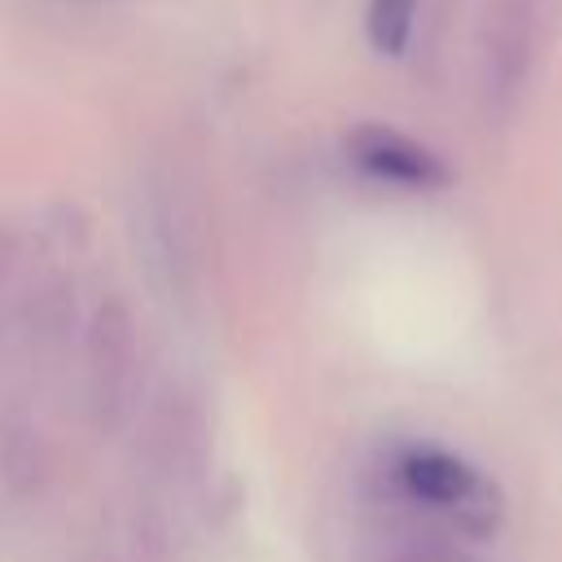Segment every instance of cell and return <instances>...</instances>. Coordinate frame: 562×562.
Here are the masks:
<instances>
[{
  "instance_id": "cell-2",
  "label": "cell",
  "mask_w": 562,
  "mask_h": 562,
  "mask_svg": "<svg viewBox=\"0 0 562 562\" xmlns=\"http://www.w3.org/2000/svg\"><path fill=\"white\" fill-rule=\"evenodd\" d=\"M347 154H351V162H356L364 176H373V180H382V184H400V189H443V184L452 180L448 162H443L435 149H426L422 140H413V136H404V132H395V127H386V123H360V127H351Z\"/></svg>"
},
{
  "instance_id": "cell-6",
  "label": "cell",
  "mask_w": 562,
  "mask_h": 562,
  "mask_svg": "<svg viewBox=\"0 0 562 562\" xmlns=\"http://www.w3.org/2000/svg\"><path fill=\"white\" fill-rule=\"evenodd\" d=\"M9 268H13V241H9V233H0V290H4Z\"/></svg>"
},
{
  "instance_id": "cell-3",
  "label": "cell",
  "mask_w": 562,
  "mask_h": 562,
  "mask_svg": "<svg viewBox=\"0 0 562 562\" xmlns=\"http://www.w3.org/2000/svg\"><path fill=\"white\" fill-rule=\"evenodd\" d=\"M132 373H136V329L123 303H105L88 329V395H92V413L105 426L119 422Z\"/></svg>"
},
{
  "instance_id": "cell-4",
  "label": "cell",
  "mask_w": 562,
  "mask_h": 562,
  "mask_svg": "<svg viewBox=\"0 0 562 562\" xmlns=\"http://www.w3.org/2000/svg\"><path fill=\"white\" fill-rule=\"evenodd\" d=\"M487 57L496 70V83L509 88L518 83L527 57H531V35H536V0H487Z\"/></svg>"
},
{
  "instance_id": "cell-5",
  "label": "cell",
  "mask_w": 562,
  "mask_h": 562,
  "mask_svg": "<svg viewBox=\"0 0 562 562\" xmlns=\"http://www.w3.org/2000/svg\"><path fill=\"white\" fill-rule=\"evenodd\" d=\"M413 18H417V0H369V9H364L369 44L382 57H400L408 48Z\"/></svg>"
},
{
  "instance_id": "cell-1",
  "label": "cell",
  "mask_w": 562,
  "mask_h": 562,
  "mask_svg": "<svg viewBox=\"0 0 562 562\" xmlns=\"http://www.w3.org/2000/svg\"><path fill=\"white\" fill-rule=\"evenodd\" d=\"M391 479H395V487L408 501H417V505L452 518L465 531L487 536L501 522L496 483L479 465H470L465 457H457L448 448H435V443H408V448H400L395 461H391Z\"/></svg>"
}]
</instances>
